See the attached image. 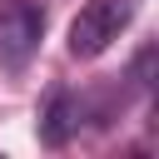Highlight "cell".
Returning a JSON list of instances; mask_svg holds the SVG:
<instances>
[{
    "label": "cell",
    "mask_w": 159,
    "mask_h": 159,
    "mask_svg": "<svg viewBox=\"0 0 159 159\" xmlns=\"http://www.w3.org/2000/svg\"><path fill=\"white\" fill-rule=\"evenodd\" d=\"M139 15V0H89L75 20H70V55L75 60H94L104 55Z\"/></svg>",
    "instance_id": "obj_1"
},
{
    "label": "cell",
    "mask_w": 159,
    "mask_h": 159,
    "mask_svg": "<svg viewBox=\"0 0 159 159\" xmlns=\"http://www.w3.org/2000/svg\"><path fill=\"white\" fill-rule=\"evenodd\" d=\"M40 40H45V10L40 5H30V0L0 5V70L20 75L35 60Z\"/></svg>",
    "instance_id": "obj_2"
},
{
    "label": "cell",
    "mask_w": 159,
    "mask_h": 159,
    "mask_svg": "<svg viewBox=\"0 0 159 159\" xmlns=\"http://www.w3.org/2000/svg\"><path fill=\"white\" fill-rule=\"evenodd\" d=\"M80 119H84V104H80L75 94L55 89V94L45 99V109H40V139H45L50 149H60V144L80 129Z\"/></svg>",
    "instance_id": "obj_3"
}]
</instances>
